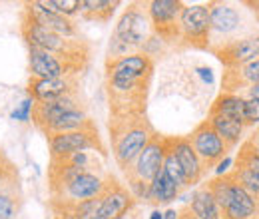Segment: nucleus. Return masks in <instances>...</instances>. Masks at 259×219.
Listing matches in <instances>:
<instances>
[{
	"label": "nucleus",
	"mask_w": 259,
	"mask_h": 219,
	"mask_svg": "<svg viewBox=\"0 0 259 219\" xmlns=\"http://www.w3.org/2000/svg\"><path fill=\"white\" fill-rule=\"evenodd\" d=\"M158 132L146 120L140 118H110V142L118 167L126 173L142 150L152 142Z\"/></svg>",
	"instance_id": "obj_1"
},
{
	"label": "nucleus",
	"mask_w": 259,
	"mask_h": 219,
	"mask_svg": "<svg viewBox=\"0 0 259 219\" xmlns=\"http://www.w3.org/2000/svg\"><path fill=\"white\" fill-rule=\"evenodd\" d=\"M20 34L26 42L28 48H38L50 54H60V56H70V58H82L90 60V46L80 40V38H64L56 32H50L38 24L24 14H20Z\"/></svg>",
	"instance_id": "obj_2"
},
{
	"label": "nucleus",
	"mask_w": 259,
	"mask_h": 219,
	"mask_svg": "<svg viewBox=\"0 0 259 219\" xmlns=\"http://www.w3.org/2000/svg\"><path fill=\"white\" fill-rule=\"evenodd\" d=\"M150 32H152V22L148 14V4L134 2L120 16L114 36L136 52L144 48V44L150 40Z\"/></svg>",
	"instance_id": "obj_3"
},
{
	"label": "nucleus",
	"mask_w": 259,
	"mask_h": 219,
	"mask_svg": "<svg viewBox=\"0 0 259 219\" xmlns=\"http://www.w3.org/2000/svg\"><path fill=\"white\" fill-rule=\"evenodd\" d=\"M88 60L50 54L38 48H28V72L34 78H66L76 76L86 68Z\"/></svg>",
	"instance_id": "obj_4"
},
{
	"label": "nucleus",
	"mask_w": 259,
	"mask_h": 219,
	"mask_svg": "<svg viewBox=\"0 0 259 219\" xmlns=\"http://www.w3.org/2000/svg\"><path fill=\"white\" fill-rule=\"evenodd\" d=\"M46 142H48L50 157L70 156V154L88 152V150H96L98 154L106 156V148H104V142L100 138V132H98L96 124L86 127V129H76V132L46 136Z\"/></svg>",
	"instance_id": "obj_5"
},
{
	"label": "nucleus",
	"mask_w": 259,
	"mask_h": 219,
	"mask_svg": "<svg viewBox=\"0 0 259 219\" xmlns=\"http://www.w3.org/2000/svg\"><path fill=\"white\" fill-rule=\"evenodd\" d=\"M209 8L195 4L184 6L180 16V40L188 48H209Z\"/></svg>",
	"instance_id": "obj_6"
},
{
	"label": "nucleus",
	"mask_w": 259,
	"mask_h": 219,
	"mask_svg": "<svg viewBox=\"0 0 259 219\" xmlns=\"http://www.w3.org/2000/svg\"><path fill=\"white\" fill-rule=\"evenodd\" d=\"M165 152H167V138L156 134L152 138V142L142 150V154L136 157V161L132 163V167L124 173L126 180L128 182H142V184L150 186L152 180L162 169Z\"/></svg>",
	"instance_id": "obj_7"
},
{
	"label": "nucleus",
	"mask_w": 259,
	"mask_h": 219,
	"mask_svg": "<svg viewBox=\"0 0 259 219\" xmlns=\"http://www.w3.org/2000/svg\"><path fill=\"white\" fill-rule=\"evenodd\" d=\"M184 4L178 0H154L148 4L152 32L163 42L180 40V16Z\"/></svg>",
	"instance_id": "obj_8"
},
{
	"label": "nucleus",
	"mask_w": 259,
	"mask_h": 219,
	"mask_svg": "<svg viewBox=\"0 0 259 219\" xmlns=\"http://www.w3.org/2000/svg\"><path fill=\"white\" fill-rule=\"evenodd\" d=\"M188 140H190L194 152L199 157L203 169H211L215 163H220L226 157V142L218 136V132L211 127V124L207 120L197 125Z\"/></svg>",
	"instance_id": "obj_9"
},
{
	"label": "nucleus",
	"mask_w": 259,
	"mask_h": 219,
	"mask_svg": "<svg viewBox=\"0 0 259 219\" xmlns=\"http://www.w3.org/2000/svg\"><path fill=\"white\" fill-rule=\"evenodd\" d=\"M26 94L32 102H56L68 96L78 94V78H28Z\"/></svg>",
	"instance_id": "obj_10"
},
{
	"label": "nucleus",
	"mask_w": 259,
	"mask_h": 219,
	"mask_svg": "<svg viewBox=\"0 0 259 219\" xmlns=\"http://www.w3.org/2000/svg\"><path fill=\"white\" fill-rule=\"evenodd\" d=\"M136 205L134 195L128 188L116 182L114 176L106 178V188L100 193V217L102 219H120Z\"/></svg>",
	"instance_id": "obj_11"
},
{
	"label": "nucleus",
	"mask_w": 259,
	"mask_h": 219,
	"mask_svg": "<svg viewBox=\"0 0 259 219\" xmlns=\"http://www.w3.org/2000/svg\"><path fill=\"white\" fill-rule=\"evenodd\" d=\"M20 14L28 16L34 24H38V26H42V28H46V30H50V32H56V34H60V36H64V38H78V28H76V24H74L70 18L62 16V14L48 10L40 0L24 2Z\"/></svg>",
	"instance_id": "obj_12"
},
{
	"label": "nucleus",
	"mask_w": 259,
	"mask_h": 219,
	"mask_svg": "<svg viewBox=\"0 0 259 219\" xmlns=\"http://www.w3.org/2000/svg\"><path fill=\"white\" fill-rule=\"evenodd\" d=\"M154 60L144 52H134L122 58H106V78H152Z\"/></svg>",
	"instance_id": "obj_13"
},
{
	"label": "nucleus",
	"mask_w": 259,
	"mask_h": 219,
	"mask_svg": "<svg viewBox=\"0 0 259 219\" xmlns=\"http://www.w3.org/2000/svg\"><path fill=\"white\" fill-rule=\"evenodd\" d=\"M106 188V180H102L96 173H80L74 180H70L64 188H60L50 199L56 201H70V203H80L98 197Z\"/></svg>",
	"instance_id": "obj_14"
},
{
	"label": "nucleus",
	"mask_w": 259,
	"mask_h": 219,
	"mask_svg": "<svg viewBox=\"0 0 259 219\" xmlns=\"http://www.w3.org/2000/svg\"><path fill=\"white\" fill-rule=\"evenodd\" d=\"M209 50L222 60L227 70L241 68L259 58V36H247L243 40H235L222 48H209Z\"/></svg>",
	"instance_id": "obj_15"
},
{
	"label": "nucleus",
	"mask_w": 259,
	"mask_h": 219,
	"mask_svg": "<svg viewBox=\"0 0 259 219\" xmlns=\"http://www.w3.org/2000/svg\"><path fill=\"white\" fill-rule=\"evenodd\" d=\"M76 110H82L78 102V94L56 100V102H34L32 110H30V120L42 134H46V129L60 116H64L68 112H76Z\"/></svg>",
	"instance_id": "obj_16"
},
{
	"label": "nucleus",
	"mask_w": 259,
	"mask_h": 219,
	"mask_svg": "<svg viewBox=\"0 0 259 219\" xmlns=\"http://www.w3.org/2000/svg\"><path fill=\"white\" fill-rule=\"evenodd\" d=\"M169 148L174 152V156L178 159L180 167L184 169L186 173V180H188V186L192 188L195 184H199V180L203 178V165L199 161L197 154L194 152L192 144L188 138H169Z\"/></svg>",
	"instance_id": "obj_17"
},
{
	"label": "nucleus",
	"mask_w": 259,
	"mask_h": 219,
	"mask_svg": "<svg viewBox=\"0 0 259 219\" xmlns=\"http://www.w3.org/2000/svg\"><path fill=\"white\" fill-rule=\"evenodd\" d=\"M231 178H233V173H231ZM255 211H257V201L233 178L231 188H229V201L224 209L226 219H253Z\"/></svg>",
	"instance_id": "obj_18"
},
{
	"label": "nucleus",
	"mask_w": 259,
	"mask_h": 219,
	"mask_svg": "<svg viewBox=\"0 0 259 219\" xmlns=\"http://www.w3.org/2000/svg\"><path fill=\"white\" fill-rule=\"evenodd\" d=\"M180 193H182V189L169 180V176L163 169H160L158 176L148 186V197L146 199L154 205H165V203H171Z\"/></svg>",
	"instance_id": "obj_19"
},
{
	"label": "nucleus",
	"mask_w": 259,
	"mask_h": 219,
	"mask_svg": "<svg viewBox=\"0 0 259 219\" xmlns=\"http://www.w3.org/2000/svg\"><path fill=\"white\" fill-rule=\"evenodd\" d=\"M209 8V24L211 30L220 32V34H227L233 32L239 26V12L235 8H231L229 4H222V2H213L207 6Z\"/></svg>",
	"instance_id": "obj_20"
},
{
	"label": "nucleus",
	"mask_w": 259,
	"mask_h": 219,
	"mask_svg": "<svg viewBox=\"0 0 259 219\" xmlns=\"http://www.w3.org/2000/svg\"><path fill=\"white\" fill-rule=\"evenodd\" d=\"M209 114H220L245 125V100L235 94H222L213 102Z\"/></svg>",
	"instance_id": "obj_21"
},
{
	"label": "nucleus",
	"mask_w": 259,
	"mask_h": 219,
	"mask_svg": "<svg viewBox=\"0 0 259 219\" xmlns=\"http://www.w3.org/2000/svg\"><path fill=\"white\" fill-rule=\"evenodd\" d=\"M90 125H94V120H90L84 110H76V112H68L64 116H60L54 124L46 129L44 136L66 134V132H76V129H86V127H90Z\"/></svg>",
	"instance_id": "obj_22"
},
{
	"label": "nucleus",
	"mask_w": 259,
	"mask_h": 219,
	"mask_svg": "<svg viewBox=\"0 0 259 219\" xmlns=\"http://www.w3.org/2000/svg\"><path fill=\"white\" fill-rule=\"evenodd\" d=\"M211 127L218 132V136L226 142L227 148H233L235 144H239L241 140V134H243V125L231 118L226 116H220V114H209V120H207Z\"/></svg>",
	"instance_id": "obj_23"
},
{
	"label": "nucleus",
	"mask_w": 259,
	"mask_h": 219,
	"mask_svg": "<svg viewBox=\"0 0 259 219\" xmlns=\"http://www.w3.org/2000/svg\"><path fill=\"white\" fill-rule=\"evenodd\" d=\"M188 209L195 219H222L220 217V207H218L213 195L209 193L207 188L195 191Z\"/></svg>",
	"instance_id": "obj_24"
},
{
	"label": "nucleus",
	"mask_w": 259,
	"mask_h": 219,
	"mask_svg": "<svg viewBox=\"0 0 259 219\" xmlns=\"http://www.w3.org/2000/svg\"><path fill=\"white\" fill-rule=\"evenodd\" d=\"M118 2L110 0H80V14L86 20H96V22H108L116 10Z\"/></svg>",
	"instance_id": "obj_25"
},
{
	"label": "nucleus",
	"mask_w": 259,
	"mask_h": 219,
	"mask_svg": "<svg viewBox=\"0 0 259 219\" xmlns=\"http://www.w3.org/2000/svg\"><path fill=\"white\" fill-rule=\"evenodd\" d=\"M10 189H20V173L14 161L6 154H2L0 156V195Z\"/></svg>",
	"instance_id": "obj_26"
},
{
	"label": "nucleus",
	"mask_w": 259,
	"mask_h": 219,
	"mask_svg": "<svg viewBox=\"0 0 259 219\" xmlns=\"http://www.w3.org/2000/svg\"><path fill=\"white\" fill-rule=\"evenodd\" d=\"M162 169L169 176V180L178 186V188L184 189L190 188L188 186V180H186V173H184V169L180 167V163H178V159L174 156V152H171V148H169V138H167V152H165V157H163V165Z\"/></svg>",
	"instance_id": "obj_27"
},
{
	"label": "nucleus",
	"mask_w": 259,
	"mask_h": 219,
	"mask_svg": "<svg viewBox=\"0 0 259 219\" xmlns=\"http://www.w3.org/2000/svg\"><path fill=\"white\" fill-rule=\"evenodd\" d=\"M20 209H22L20 189H10L0 195V219H14Z\"/></svg>",
	"instance_id": "obj_28"
},
{
	"label": "nucleus",
	"mask_w": 259,
	"mask_h": 219,
	"mask_svg": "<svg viewBox=\"0 0 259 219\" xmlns=\"http://www.w3.org/2000/svg\"><path fill=\"white\" fill-rule=\"evenodd\" d=\"M48 10L58 12L66 18L74 16L80 12V0H40Z\"/></svg>",
	"instance_id": "obj_29"
},
{
	"label": "nucleus",
	"mask_w": 259,
	"mask_h": 219,
	"mask_svg": "<svg viewBox=\"0 0 259 219\" xmlns=\"http://www.w3.org/2000/svg\"><path fill=\"white\" fill-rule=\"evenodd\" d=\"M48 205H50V209H52V219H80L78 209H76V203L50 199Z\"/></svg>",
	"instance_id": "obj_30"
},
{
	"label": "nucleus",
	"mask_w": 259,
	"mask_h": 219,
	"mask_svg": "<svg viewBox=\"0 0 259 219\" xmlns=\"http://www.w3.org/2000/svg\"><path fill=\"white\" fill-rule=\"evenodd\" d=\"M237 163L249 167V169L259 178V152L253 148L251 142H247V144L241 148V152H239V156H237Z\"/></svg>",
	"instance_id": "obj_31"
},
{
	"label": "nucleus",
	"mask_w": 259,
	"mask_h": 219,
	"mask_svg": "<svg viewBox=\"0 0 259 219\" xmlns=\"http://www.w3.org/2000/svg\"><path fill=\"white\" fill-rule=\"evenodd\" d=\"M32 104H34L32 100H30V98H26V100H24V102H22V104L12 112V114H10V118H12V120H20V122H28V120H30Z\"/></svg>",
	"instance_id": "obj_32"
},
{
	"label": "nucleus",
	"mask_w": 259,
	"mask_h": 219,
	"mask_svg": "<svg viewBox=\"0 0 259 219\" xmlns=\"http://www.w3.org/2000/svg\"><path fill=\"white\" fill-rule=\"evenodd\" d=\"M259 122V100H245V124Z\"/></svg>",
	"instance_id": "obj_33"
},
{
	"label": "nucleus",
	"mask_w": 259,
	"mask_h": 219,
	"mask_svg": "<svg viewBox=\"0 0 259 219\" xmlns=\"http://www.w3.org/2000/svg\"><path fill=\"white\" fill-rule=\"evenodd\" d=\"M229 165H231V159H229V157H224V159L218 163V169H215V171H218V176H224Z\"/></svg>",
	"instance_id": "obj_34"
},
{
	"label": "nucleus",
	"mask_w": 259,
	"mask_h": 219,
	"mask_svg": "<svg viewBox=\"0 0 259 219\" xmlns=\"http://www.w3.org/2000/svg\"><path fill=\"white\" fill-rule=\"evenodd\" d=\"M249 98H251V100H259V84L249 86Z\"/></svg>",
	"instance_id": "obj_35"
},
{
	"label": "nucleus",
	"mask_w": 259,
	"mask_h": 219,
	"mask_svg": "<svg viewBox=\"0 0 259 219\" xmlns=\"http://www.w3.org/2000/svg\"><path fill=\"white\" fill-rule=\"evenodd\" d=\"M163 219H180V213H178L176 209H167L165 215H163Z\"/></svg>",
	"instance_id": "obj_36"
},
{
	"label": "nucleus",
	"mask_w": 259,
	"mask_h": 219,
	"mask_svg": "<svg viewBox=\"0 0 259 219\" xmlns=\"http://www.w3.org/2000/svg\"><path fill=\"white\" fill-rule=\"evenodd\" d=\"M150 219H163V213H162V211H158V209H156V211H152V215H150Z\"/></svg>",
	"instance_id": "obj_37"
},
{
	"label": "nucleus",
	"mask_w": 259,
	"mask_h": 219,
	"mask_svg": "<svg viewBox=\"0 0 259 219\" xmlns=\"http://www.w3.org/2000/svg\"><path fill=\"white\" fill-rule=\"evenodd\" d=\"M186 211H188V215H182V213H180V219H194V215L190 213V209H188V207H186Z\"/></svg>",
	"instance_id": "obj_38"
},
{
	"label": "nucleus",
	"mask_w": 259,
	"mask_h": 219,
	"mask_svg": "<svg viewBox=\"0 0 259 219\" xmlns=\"http://www.w3.org/2000/svg\"><path fill=\"white\" fill-rule=\"evenodd\" d=\"M251 142H253V144H257V152H259V132H257V138H255V140H251Z\"/></svg>",
	"instance_id": "obj_39"
},
{
	"label": "nucleus",
	"mask_w": 259,
	"mask_h": 219,
	"mask_svg": "<svg viewBox=\"0 0 259 219\" xmlns=\"http://www.w3.org/2000/svg\"><path fill=\"white\" fill-rule=\"evenodd\" d=\"M120 219H130V217H126V215H124V217H120Z\"/></svg>",
	"instance_id": "obj_40"
},
{
	"label": "nucleus",
	"mask_w": 259,
	"mask_h": 219,
	"mask_svg": "<svg viewBox=\"0 0 259 219\" xmlns=\"http://www.w3.org/2000/svg\"><path fill=\"white\" fill-rule=\"evenodd\" d=\"M194 219H195V217H194Z\"/></svg>",
	"instance_id": "obj_41"
}]
</instances>
